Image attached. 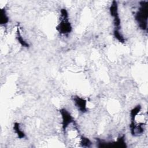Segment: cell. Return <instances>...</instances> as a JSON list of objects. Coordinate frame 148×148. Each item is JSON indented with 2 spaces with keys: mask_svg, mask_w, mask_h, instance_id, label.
<instances>
[{
  "mask_svg": "<svg viewBox=\"0 0 148 148\" xmlns=\"http://www.w3.org/2000/svg\"><path fill=\"white\" fill-rule=\"evenodd\" d=\"M140 7L136 13L135 18L139 28L143 30H147L148 18V1H140Z\"/></svg>",
  "mask_w": 148,
  "mask_h": 148,
  "instance_id": "6da1fadb",
  "label": "cell"
},
{
  "mask_svg": "<svg viewBox=\"0 0 148 148\" xmlns=\"http://www.w3.org/2000/svg\"><path fill=\"white\" fill-rule=\"evenodd\" d=\"M61 22L56 27L57 30L61 34L67 35L72 30V25L68 20V13L65 9H61Z\"/></svg>",
  "mask_w": 148,
  "mask_h": 148,
  "instance_id": "7a4b0ae2",
  "label": "cell"
},
{
  "mask_svg": "<svg viewBox=\"0 0 148 148\" xmlns=\"http://www.w3.org/2000/svg\"><path fill=\"white\" fill-rule=\"evenodd\" d=\"M109 12L111 16L113 18V23L114 25V29L120 30L121 20L120 18L117 2L116 1H113L112 4L109 8Z\"/></svg>",
  "mask_w": 148,
  "mask_h": 148,
  "instance_id": "3957f363",
  "label": "cell"
},
{
  "mask_svg": "<svg viewBox=\"0 0 148 148\" xmlns=\"http://www.w3.org/2000/svg\"><path fill=\"white\" fill-rule=\"evenodd\" d=\"M60 113L62 118V128L64 132H65V131L69 125L74 123V119L71 113L65 108L61 109L60 110Z\"/></svg>",
  "mask_w": 148,
  "mask_h": 148,
  "instance_id": "277c9868",
  "label": "cell"
},
{
  "mask_svg": "<svg viewBox=\"0 0 148 148\" xmlns=\"http://www.w3.org/2000/svg\"><path fill=\"white\" fill-rule=\"evenodd\" d=\"M73 101L75 105L81 113H84L87 112V101L85 99L79 96H74L73 97Z\"/></svg>",
  "mask_w": 148,
  "mask_h": 148,
  "instance_id": "5b68a950",
  "label": "cell"
},
{
  "mask_svg": "<svg viewBox=\"0 0 148 148\" xmlns=\"http://www.w3.org/2000/svg\"><path fill=\"white\" fill-rule=\"evenodd\" d=\"M13 130L17 134V136L20 139H23L25 137V133L21 130L20 124L17 122H15L13 124Z\"/></svg>",
  "mask_w": 148,
  "mask_h": 148,
  "instance_id": "8992f818",
  "label": "cell"
},
{
  "mask_svg": "<svg viewBox=\"0 0 148 148\" xmlns=\"http://www.w3.org/2000/svg\"><path fill=\"white\" fill-rule=\"evenodd\" d=\"M114 147L117 148L127 147V145L125 140V136L122 135L119 136L116 141H114Z\"/></svg>",
  "mask_w": 148,
  "mask_h": 148,
  "instance_id": "52a82bcc",
  "label": "cell"
},
{
  "mask_svg": "<svg viewBox=\"0 0 148 148\" xmlns=\"http://www.w3.org/2000/svg\"><path fill=\"white\" fill-rule=\"evenodd\" d=\"M16 38L17 39V41L18 42V43L23 46V47H28L29 46V44L24 39V38H23L20 29L18 28V27L17 28V33H16Z\"/></svg>",
  "mask_w": 148,
  "mask_h": 148,
  "instance_id": "ba28073f",
  "label": "cell"
},
{
  "mask_svg": "<svg viewBox=\"0 0 148 148\" xmlns=\"http://www.w3.org/2000/svg\"><path fill=\"white\" fill-rule=\"evenodd\" d=\"M141 108L142 107L140 105H138L130 110L131 121H135V119L136 116L138 115V114L140 112Z\"/></svg>",
  "mask_w": 148,
  "mask_h": 148,
  "instance_id": "9c48e42d",
  "label": "cell"
},
{
  "mask_svg": "<svg viewBox=\"0 0 148 148\" xmlns=\"http://www.w3.org/2000/svg\"><path fill=\"white\" fill-rule=\"evenodd\" d=\"M9 22V17L6 14V10L5 9H1V17H0V24L1 25H5Z\"/></svg>",
  "mask_w": 148,
  "mask_h": 148,
  "instance_id": "30bf717a",
  "label": "cell"
},
{
  "mask_svg": "<svg viewBox=\"0 0 148 148\" xmlns=\"http://www.w3.org/2000/svg\"><path fill=\"white\" fill-rule=\"evenodd\" d=\"M113 36L120 43H125V38H124V36L121 34V33L120 32V30L114 29L113 31Z\"/></svg>",
  "mask_w": 148,
  "mask_h": 148,
  "instance_id": "8fae6325",
  "label": "cell"
},
{
  "mask_svg": "<svg viewBox=\"0 0 148 148\" xmlns=\"http://www.w3.org/2000/svg\"><path fill=\"white\" fill-rule=\"evenodd\" d=\"M80 144L83 147H90L92 145V142L88 138L82 136L80 138Z\"/></svg>",
  "mask_w": 148,
  "mask_h": 148,
  "instance_id": "7c38bea8",
  "label": "cell"
}]
</instances>
